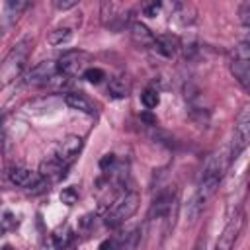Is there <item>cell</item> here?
<instances>
[{
  "instance_id": "cell-1",
  "label": "cell",
  "mask_w": 250,
  "mask_h": 250,
  "mask_svg": "<svg viewBox=\"0 0 250 250\" xmlns=\"http://www.w3.org/2000/svg\"><path fill=\"white\" fill-rule=\"evenodd\" d=\"M229 160H230L229 158V150L215 152L213 156H209V160H207V164L203 168V174H201V182H199L191 201L188 203V215H189L191 221L197 219L203 213L205 205L209 203V199L217 191V188H219V184H221V180L225 176V170L229 166Z\"/></svg>"
},
{
  "instance_id": "cell-2",
  "label": "cell",
  "mask_w": 250,
  "mask_h": 250,
  "mask_svg": "<svg viewBox=\"0 0 250 250\" xmlns=\"http://www.w3.org/2000/svg\"><path fill=\"white\" fill-rule=\"evenodd\" d=\"M31 47H33L31 37H23L6 53V57L0 62V88L14 82L21 74V70L29 59Z\"/></svg>"
},
{
  "instance_id": "cell-3",
  "label": "cell",
  "mask_w": 250,
  "mask_h": 250,
  "mask_svg": "<svg viewBox=\"0 0 250 250\" xmlns=\"http://www.w3.org/2000/svg\"><path fill=\"white\" fill-rule=\"evenodd\" d=\"M139 203H141V197H139L137 191H127L125 195H121L113 203V207L109 209V213L105 215V227H109V229L121 227L127 219H131L137 213Z\"/></svg>"
},
{
  "instance_id": "cell-4",
  "label": "cell",
  "mask_w": 250,
  "mask_h": 250,
  "mask_svg": "<svg viewBox=\"0 0 250 250\" xmlns=\"http://www.w3.org/2000/svg\"><path fill=\"white\" fill-rule=\"evenodd\" d=\"M230 72L244 90L250 88V47H248V41H242L234 47L232 59H230Z\"/></svg>"
},
{
  "instance_id": "cell-5",
  "label": "cell",
  "mask_w": 250,
  "mask_h": 250,
  "mask_svg": "<svg viewBox=\"0 0 250 250\" xmlns=\"http://www.w3.org/2000/svg\"><path fill=\"white\" fill-rule=\"evenodd\" d=\"M250 143V109L244 107L238 113L236 125H234V133H232V141H230V148H229V158L236 160L248 146Z\"/></svg>"
},
{
  "instance_id": "cell-6",
  "label": "cell",
  "mask_w": 250,
  "mask_h": 250,
  "mask_svg": "<svg viewBox=\"0 0 250 250\" xmlns=\"http://www.w3.org/2000/svg\"><path fill=\"white\" fill-rule=\"evenodd\" d=\"M57 72L70 78V76H78L84 74L86 64H88V55L84 51H68L64 53L57 62Z\"/></svg>"
},
{
  "instance_id": "cell-7",
  "label": "cell",
  "mask_w": 250,
  "mask_h": 250,
  "mask_svg": "<svg viewBox=\"0 0 250 250\" xmlns=\"http://www.w3.org/2000/svg\"><path fill=\"white\" fill-rule=\"evenodd\" d=\"M242 227H244V215L242 213H236L234 217H230L229 223H227V227L219 234V240L215 244V250H232V246H234V242H236Z\"/></svg>"
},
{
  "instance_id": "cell-8",
  "label": "cell",
  "mask_w": 250,
  "mask_h": 250,
  "mask_svg": "<svg viewBox=\"0 0 250 250\" xmlns=\"http://www.w3.org/2000/svg\"><path fill=\"white\" fill-rule=\"evenodd\" d=\"M80 148H82V139L76 137V135H70V137H66L64 141H61V145H59V148H57V152H55L53 158H57L61 164L68 166V164L78 156Z\"/></svg>"
},
{
  "instance_id": "cell-9",
  "label": "cell",
  "mask_w": 250,
  "mask_h": 250,
  "mask_svg": "<svg viewBox=\"0 0 250 250\" xmlns=\"http://www.w3.org/2000/svg\"><path fill=\"white\" fill-rule=\"evenodd\" d=\"M8 176H10V182L12 184H16V186H20V188H37L39 184H41V176H39V172H33V170H29V168H21V166H16V168H12L10 172H8Z\"/></svg>"
},
{
  "instance_id": "cell-10",
  "label": "cell",
  "mask_w": 250,
  "mask_h": 250,
  "mask_svg": "<svg viewBox=\"0 0 250 250\" xmlns=\"http://www.w3.org/2000/svg\"><path fill=\"white\" fill-rule=\"evenodd\" d=\"M57 72V64L51 61H43L39 64H35L27 74H25V82L27 84H43L49 82Z\"/></svg>"
},
{
  "instance_id": "cell-11",
  "label": "cell",
  "mask_w": 250,
  "mask_h": 250,
  "mask_svg": "<svg viewBox=\"0 0 250 250\" xmlns=\"http://www.w3.org/2000/svg\"><path fill=\"white\" fill-rule=\"evenodd\" d=\"M176 203V197H172V191H162L150 205L148 217L150 219H160L164 215H168L172 211V205Z\"/></svg>"
},
{
  "instance_id": "cell-12",
  "label": "cell",
  "mask_w": 250,
  "mask_h": 250,
  "mask_svg": "<svg viewBox=\"0 0 250 250\" xmlns=\"http://www.w3.org/2000/svg\"><path fill=\"white\" fill-rule=\"evenodd\" d=\"M64 104H66L68 107H72V109H76V111H82V113H88V115L96 113L94 102H92L88 96L80 94V92H70V94H66V96H64Z\"/></svg>"
},
{
  "instance_id": "cell-13",
  "label": "cell",
  "mask_w": 250,
  "mask_h": 250,
  "mask_svg": "<svg viewBox=\"0 0 250 250\" xmlns=\"http://www.w3.org/2000/svg\"><path fill=\"white\" fill-rule=\"evenodd\" d=\"M131 37L137 45L141 47H154V35L150 33V29L146 25H143L141 21H133L131 23Z\"/></svg>"
},
{
  "instance_id": "cell-14",
  "label": "cell",
  "mask_w": 250,
  "mask_h": 250,
  "mask_svg": "<svg viewBox=\"0 0 250 250\" xmlns=\"http://www.w3.org/2000/svg\"><path fill=\"white\" fill-rule=\"evenodd\" d=\"M64 170H66V166L61 164L57 158L51 156V158H47V160L41 162V166H39V176H41V178H49V180H57V178L64 176Z\"/></svg>"
},
{
  "instance_id": "cell-15",
  "label": "cell",
  "mask_w": 250,
  "mask_h": 250,
  "mask_svg": "<svg viewBox=\"0 0 250 250\" xmlns=\"http://www.w3.org/2000/svg\"><path fill=\"white\" fill-rule=\"evenodd\" d=\"M107 92L113 96V98H127L129 92H131V84L125 76H115L109 80V86H107Z\"/></svg>"
},
{
  "instance_id": "cell-16",
  "label": "cell",
  "mask_w": 250,
  "mask_h": 250,
  "mask_svg": "<svg viewBox=\"0 0 250 250\" xmlns=\"http://www.w3.org/2000/svg\"><path fill=\"white\" fill-rule=\"evenodd\" d=\"M174 18H176V21H180L182 25L191 23V21L195 20V8H193L191 4H186V2L176 4V6H174Z\"/></svg>"
},
{
  "instance_id": "cell-17",
  "label": "cell",
  "mask_w": 250,
  "mask_h": 250,
  "mask_svg": "<svg viewBox=\"0 0 250 250\" xmlns=\"http://www.w3.org/2000/svg\"><path fill=\"white\" fill-rule=\"evenodd\" d=\"M176 47H178V43L172 35H160V37L154 39V49L158 53H162L164 57H174Z\"/></svg>"
},
{
  "instance_id": "cell-18",
  "label": "cell",
  "mask_w": 250,
  "mask_h": 250,
  "mask_svg": "<svg viewBox=\"0 0 250 250\" xmlns=\"http://www.w3.org/2000/svg\"><path fill=\"white\" fill-rule=\"evenodd\" d=\"M72 39V29L68 27H57L49 33V43L51 45H64Z\"/></svg>"
},
{
  "instance_id": "cell-19",
  "label": "cell",
  "mask_w": 250,
  "mask_h": 250,
  "mask_svg": "<svg viewBox=\"0 0 250 250\" xmlns=\"http://www.w3.org/2000/svg\"><path fill=\"white\" fill-rule=\"evenodd\" d=\"M70 240H72V230H70L68 227H64V230L59 229V230L53 234V242H55V248H57V250H64Z\"/></svg>"
},
{
  "instance_id": "cell-20",
  "label": "cell",
  "mask_w": 250,
  "mask_h": 250,
  "mask_svg": "<svg viewBox=\"0 0 250 250\" xmlns=\"http://www.w3.org/2000/svg\"><path fill=\"white\" fill-rule=\"evenodd\" d=\"M141 102H143V105H145L146 109H154V107L160 104V96H158L156 90L146 88V90L141 94Z\"/></svg>"
},
{
  "instance_id": "cell-21",
  "label": "cell",
  "mask_w": 250,
  "mask_h": 250,
  "mask_svg": "<svg viewBox=\"0 0 250 250\" xmlns=\"http://www.w3.org/2000/svg\"><path fill=\"white\" fill-rule=\"evenodd\" d=\"M25 8H27V2H21V0H10V2H6V14H8L10 21L18 20L20 12H23Z\"/></svg>"
},
{
  "instance_id": "cell-22",
  "label": "cell",
  "mask_w": 250,
  "mask_h": 250,
  "mask_svg": "<svg viewBox=\"0 0 250 250\" xmlns=\"http://www.w3.org/2000/svg\"><path fill=\"white\" fill-rule=\"evenodd\" d=\"M82 76H84V78H86L90 84H100V82L104 80V76H105V74H104V70H102V68L92 66V68H86Z\"/></svg>"
},
{
  "instance_id": "cell-23",
  "label": "cell",
  "mask_w": 250,
  "mask_h": 250,
  "mask_svg": "<svg viewBox=\"0 0 250 250\" xmlns=\"http://www.w3.org/2000/svg\"><path fill=\"white\" fill-rule=\"evenodd\" d=\"M61 201L66 203V205H74L78 201V191L74 188H64L61 191Z\"/></svg>"
},
{
  "instance_id": "cell-24",
  "label": "cell",
  "mask_w": 250,
  "mask_h": 250,
  "mask_svg": "<svg viewBox=\"0 0 250 250\" xmlns=\"http://www.w3.org/2000/svg\"><path fill=\"white\" fill-rule=\"evenodd\" d=\"M240 21H242L244 27L250 25V2L248 0L240 4Z\"/></svg>"
},
{
  "instance_id": "cell-25",
  "label": "cell",
  "mask_w": 250,
  "mask_h": 250,
  "mask_svg": "<svg viewBox=\"0 0 250 250\" xmlns=\"http://www.w3.org/2000/svg\"><path fill=\"white\" fill-rule=\"evenodd\" d=\"M53 6L57 8V10H70V8H74V6H78V2L76 0H55L53 2Z\"/></svg>"
},
{
  "instance_id": "cell-26",
  "label": "cell",
  "mask_w": 250,
  "mask_h": 250,
  "mask_svg": "<svg viewBox=\"0 0 250 250\" xmlns=\"http://www.w3.org/2000/svg\"><path fill=\"white\" fill-rule=\"evenodd\" d=\"M160 8H162V4H160V2H152V4H146V6L143 8V12H145L146 16H150V18H152V16H156V14H158V10H160Z\"/></svg>"
},
{
  "instance_id": "cell-27",
  "label": "cell",
  "mask_w": 250,
  "mask_h": 250,
  "mask_svg": "<svg viewBox=\"0 0 250 250\" xmlns=\"http://www.w3.org/2000/svg\"><path fill=\"white\" fill-rule=\"evenodd\" d=\"M100 250H117V240L115 238H107L100 244Z\"/></svg>"
},
{
  "instance_id": "cell-28",
  "label": "cell",
  "mask_w": 250,
  "mask_h": 250,
  "mask_svg": "<svg viewBox=\"0 0 250 250\" xmlns=\"http://www.w3.org/2000/svg\"><path fill=\"white\" fill-rule=\"evenodd\" d=\"M113 160H115V158H113V154H105V156L100 160V168H102V170H105L107 166H111V164H113Z\"/></svg>"
},
{
  "instance_id": "cell-29",
  "label": "cell",
  "mask_w": 250,
  "mask_h": 250,
  "mask_svg": "<svg viewBox=\"0 0 250 250\" xmlns=\"http://www.w3.org/2000/svg\"><path fill=\"white\" fill-rule=\"evenodd\" d=\"M2 143H4V115L0 113V150H2Z\"/></svg>"
},
{
  "instance_id": "cell-30",
  "label": "cell",
  "mask_w": 250,
  "mask_h": 250,
  "mask_svg": "<svg viewBox=\"0 0 250 250\" xmlns=\"http://www.w3.org/2000/svg\"><path fill=\"white\" fill-rule=\"evenodd\" d=\"M141 117H143L146 123H150V125H156V117H152V115H148V113H143Z\"/></svg>"
},
{
  "instance_id": "cell-31",
  "label": "cell",
  "mask_w": 250,
  "mask_h": 250,
  "mask_svg": "<svg viewBox=\"0 0 250 250\" xmlns=\"http://www.w3.org/2000/svg\"><path fill=\"white\" fill-rule=\"evenodd\" d=\"M2 250H12V248H10V246H4V248H2Z\"/></svg>"
}]
</instances>
